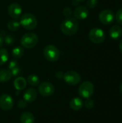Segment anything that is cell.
I'll use <instances>...</instances> for the list:
<instances>
[{
	"label": "cell",
	"instance_id": "21",
	"mask_svg": "<svg viewBox=\"0 0 122 123\" xmlns=\"http://www.w3.org/2000/svg\"><path fill=\"white\" fill-rule=\"evenodd\" d=\"M27 82L29 84V85L32 86H35L40 84V79L35 74H31L27 78Z\"/></svg>",
	"mask_w": 122,
	"mask_h": 123
},
{
	"label": "cell",
	"instance_id": "27",
	"mask_svg": "<svg viewBox=\"0 0 122 123\" xmlns=\"http://www.w3.org/2000/svg\"><path fill=\"white\" fill-rule=\"evenodd\" d=\"M84 105H85V107H86V108H88V109H91V108H93V107L94 106V102H93V101L92 100V99H87V100L85 102V103H84Z\"/></svg>",
	"mask_w": 122,
	"mask_h": 123
},
{
	"label": "cell",
	"instance_id": "18",
	"mask_svg": "<svg viewBox=\"0 0 122 123\" xmlns=\"http://www.w3.org/2000/svg\"><path fill=\"white\" fill-rule=\"evenodd\" d=\"M12 74L9 70L1 69L0 70V82H6L11 79Z\"/></svg>",
	"mask_w": 122,
	"mask_h": 123
},
{
	"label": "cell",
	"instance_id": "1",
	"mask_svg": "<svg viewBox=\"0 0 122 123\" xmlns=\"http://www.w3.org/2000/svg\"><path fill=\"white\" fill-rule=\"evenodd\" d=\"M79 28V23L76 18L68 17L64 19L60 25L63 33L66 35H73L77 32Z\"/></svg>",
	"mask_w": 122,
	"mask_h": 123
},
{
	"label": "cell",
	"instance_id": "8",
	"mask_svg": "<svg viewBox=\"0 0 122 123\" xmlns=\"http://www.w3.org/2000/svg\"><path fill=\"white\" fill-rule=\"evenodd\" d=\"M114 18H115L114 14L110 9L102 10L99 13V19L100 22L105 25H111L114 22Z\"/></svg>",
	"mask_w": 122,
	"mask_h": 123
},
{
	"label": "cell",
	"instance_id": "34",
	"mask_svg": "<svg viewBox=\"0 0 122 123\" xmlns=\"http://www.w3.org/2000/svg\"><path fill=\"white\" fill-rule=\"evenodd\" d=\"M121 92H122V85H121Z\"/></svg>",
	"mask_w": 122,
	"mask_h": 123
},
{
	"label": "cell",
	"instance_id": "31",
	"mask_svg": "<svg viewBox=\"0 0 122 123\" xmlns=\"http://www.w3.org/2000/svg\"><path fill=\"white\" fill-rule=\"evenodd\" d=\"M3 44H4V38H3L2 35H0V48L3 45Z\"/></svg>",
	"mask_w": 122,
	"mask_h": 123
},
{
	"label": "cell",
	"instance_id": "7",
	"mask_svg": "<svg viewBox=\"0 0 122 123\" xmlns=\"http://www.w3.org/2000/svg\"><path fill=\"white\" fill-rule=\"evenodd\" d=\"M63 79L65 83L70 86L77 85L78 84L81 82V78L79 74L74 71H67L63 75Z\"/></svg>",
	"mask_w": 122,
	"mask_h": 123
},
{
	"label": "cell",
	"instance_id": "5",
	"mask_svg": "<svg viewBox=\"0 0 122 123\" xmlns=\"http://www.w3.org/2000/svg\"><path fill=\"white\" fill-rule=\"evenodd\" d=\"M88 37L93 43L100 44L104 41L106 35L103 30L99 27H94L90 30L88 33Z\"/></svg>",
	"mask_w": 122,
	"mask_h": 123
},
{
	"label": "cell",
	"instance_id": "2",
	"mask_svg": "<svg viewBox=\"0 0 122 123\" xmlns=\"http://www.w3.org/2000/svg\"><path fill=\"white\" fill-rule=\"evenodd\" d=\"M20 25H22L26 30H33L37 27V20L35 15L31 13H25L20 17L19 21Z\"/></svg>",
	"mask_w": 122,
	"mask_h": 123
},
{
	"label": "cell",
	"instance_id": "12",
	"mask_svg": "<svg viewBox=\"0 0 122 123\" xmlns=\"http://www.w3.org/2000/svg\"><path fill=\"white\" fill-rule=\"evenodd\" d=\"M89 12L86 6H79L76 8L73 12L74 17L76 19H85L88 17Z\"/></svg>",
	"mask_w": 122,
	"mask_h": 123
},
{
	"label": "cell",
	"instance_id": "29",
	"mask_svg": "<svg viewBox=\"0 0 122 123\" xmlns=\"http://www.w3.org/2000/svg\"><path fill=\"white\" fill-rule=\"evenodd\" d=\"M17 65H18V63H17V61H15V60H12V61H10V63H9V71L10 70H12V68H15V67H17Z\"/></svg>",
	"mask_w": 122,
	"mask_h": 123
},
{
	"label": "cell",
	"instance_id": "11",
	"mask_svg": "<svg viewBox=\"0 0 122 123\" xmlns=\"http://www.w3.org/2000/svg\"><path fill=\"white\" fill-rule=\"evenodd\" d=\"M22 12V7L17 3H12L8 7L9 15L14 19H17L20 18Z\"/></svg>",
	"mask_w": 122,
	"mask_h": 123
},
{
	"label": "cell",
	"instance_id": "10",
	"mask_svg": "<svg viewBox=\"0 0 122 123\" xmlns=\"http://www.w3.org/2000/svg\"><path fill=\"white\" fill-rule=\"evenodd\" d=\"M14 105L13 99L9 94H2L0 97V107L5 110H10Z\"/></svg>",
	"mask_w": 122,
	"mask_h": 123
},
{
	"label": "cell",
	"instance_id": "17",
	"mask_svg": "<svg viewBox=\"0 0 122 123\" xmlns=\"http://www.w3.org/2000/svg\"><path fill=\"white\" fill-rule=\"evenodd\" d=\"M20 121L22 123H34L35 117L32 113L29 112H25L22 114L20 117Z\"/></svg>",
	"mask_w": 122,
	"mask_h": 123
},
{
	"label": "cell",
	"instance_id": "28",
	"mask_svg": "<svg viewBox=\"0 0 122 123\" xmlns=\"http://www.w3.org/2000/svg\"><path fill=\"white\" fill-rule=\"evenodd\" d=\"M72 13H73V12H72L71 9L69 8V7H67V8H65V9L63 10V14H64L67 18H68V17H70Z\"/></svg>",
	"mask_w": 122,
	"mask_h": 123
},
{
	"label": "cell",
	"instance_id": "24",
	"mask_svg": "<svg viewBox=\"0 0 122 123\" xmlns=\"http://www.w3.org/2000/svg\"><path fill=\"white\" fill-rule=\"evenodd\" d=\"M116 22L119 24V25H122V9H120L117 11L116 14Z\"/></svg>",
	"mask_w": 122,
	"mask_h": 123
},
{
	"label": "cell",
	"instance_id": "6",
	"mask_svg": "<svg viewBox=\"0 0 122 123\" xmlns=\"http://www.w3.org/2000/svg\"><path fill=\"white\" fill-rule=\"evenodd\" d=\"M94 92V86L91 81L83 82L78 89V94L81 97L85 99L90 98Z\"/></svg>",
	"mask_w": 122,
	"mask_h": 123
},
{
	"label": "cell",
	"instance_id": "25",
	"mask_svg": "<svg viewBox=\"0 0 122 123\" xmlns=\"http://www.w3.org/2000/svg\"><path fill=\"white\" fill-rule=\"evenodd\" d=\"M98 4V0H88L87 1V6L90 9H93Z\"/></svg>",
	"mask_w": 122,
	"mask_h": 123
},
{
	"label": "cell",
	"instance_id": "13",
	"mask_svg": "<svg viewBox=\"0 0 122 123\" xmlns=\"http://www.w3.org/2000/svg\"><path fill=\"white\" fill-rule=\"evenodd\" d=\"M37 97V92L35 89L30 88L27 89L23 95V99L25 100L27 102H32L35 101Z\"/></svg>",
	"mask_w": 122,
	"mask_h": 123
},
{
	"label": "cell",
	"instance_id": "14",
	"mask_svg": "<svg viewBox=\"0 0 122 123\" xmlns=\"http://www.w3.org/2000/svg\"><path fill=\"white\" fill-rule=\"evenodd\" d=\"M109 35L113 40H118L122 36V28L118 25H113L109 30Z\"/></svg>",
	"mask_w": 122,
	"mask_h": 123
},
{
	"label": "cell",
	"instance_id": "23",
	"mask_svg": "<svg viewBox=\"0 0 122 123\" xmlns=\"http://www.w3.org/2000/svg\"><path fill=\"white\" fill-rule=\"evenodd\" d=\"M3 38H4V43H5V44L9 45L13 44L14 42V37L12 36L9 34H5V35H4V37Z\"/></svg>",
	"mask_w": 122,
	"mask_h": 123
},
{
	"label": "cell",
	"instance_id": "4",
	"mask_svg": "<svg viewBox=\"0 0 122 123\" xmlns=\"http://www.w3.org/2000/svg\"><path fill=\"white\" fill-rule=\"evenodd\" d=\"M21 45L25 48H32L38 43V37L32 32L26 33L21 38Z\"/></svg>",
	"mask_w": 122,
	"mask_h": 123
},
{
	"label": "cell",
	"instance_id": "32",
	"mask_svg": "<svg viewBox=\"0 0 122 123\" xmlns=\"http://www.w3.org/2000/svg\"><path fill=\"white\" fill-rule=\"evenodd\" d=\"M119 49L122 53V40L120 41V43H119Z\"/></svg>",
	"mask_w": 122,
	"mask_h": 123
},
{
	"label": "cell",
	"instance_id": "19",
	"mask_svg": "<svg viewBox=\"0 0 122 123\" xmlns=\"http://www.w3.org/2000/svg\"><path fill=\"white\" fill-rule=\"evenodd\" d=\"M9 58L8 51L4 48L0 49V65H4L6 63Z\"/></svg>",
	"mask_w": 122,
	"mask_h": 123
},
{
	"label": "cell",
	"instance_id": "20",
	"mask_svg": "<svg viewBox=\"0 0 122 123\" xmlns=\"http://www.w3.org/2000/svg\"><path fill=\"white\" fill-rule=\"evenodd\" d=\"M12 56L15 58H21L23 54H24V50L22 47L20 46H17L13 48L12 52Z\"/></svg>",
	"mask_w": 122,
	"mask_h": 123
},
{
	"label": "cell",
	"instance_id": "9",
	"mask_svg": "<svg viewBox=\"0 0 122 123\" xmlns=\"http://www.w3.org/2000/svg\"><path fill=\"white\" fill-rule=\"evenodd\" d=\"M38 92L43 97H50L54 94L55 87L50 82H42L38 87Z\"/></svg>",
	"mask_w": 122,
	"mask_h": 123
},
{
	"label": "cell",
	"instance_id": "3",
	"mask_svg": "<svg viewBox=\"0 0 122 123\" xmlns=\"http://www.w3.org/2000/svg\"><path fill=\"white\" fill-rule=\"evenodd\" d=\"M45 58L50 62H55L60 58V50L52 45H48L43 50Z\"/></svg>",
	"mask_w": 122,
	"mask_h": 123
},
{
	"label": "cell",
	"instance_id": "15",
	"mask_svg": "<svg viewBox=\"0 0 122 123\" xmlns=\"http://www.w3.org/2000/svg\"><path fill=\"white\" fill-rule=\"evenodd\" d=\"M83 102L81 98L76 97L72 99L70 102V107L75 111L80 110L83 107Z\"/></svg>",
	"mask_w": 122,
	"mask_h": 123
},
{
	"label": "cell",
	"instance_id": "30",
	"mask_svg": "<svg viewBox=\"0 0 122 123\" xmlns=\"http://www.w3.org/2000/svg\"><path fill=\"white\" fill-rule=\"evenodd\" d=\"M27 105V102L24 99H20L18 102V107L19 108H21V109H23V108L26 107Z\"/></svg>",
	"mask_w": 122,
	"mask_h": 123
},
{
	"label": "cell",
	"instance_id": "22",
	"mask_svg": "<svg viewBox=\"0 0 122 123\" xmlns=\"http://www.w3.org/2000/svg\"><path fill=\"white\" fill-rule=\"evenodd\" d=\"M7 27H8V29L10 30V31H16L17 30L19 27H20V23L19 22L17 21V20H11L9 22L8 25H7Z\"/></svg>",
	"mask_w": 122,
	"mask_h": 123
},
{
	"label": "cell",
	"instance_id": "26",
	"mask_svg": "<svg viewBox=\"0 0 122 123\" xmlns=\"http://www.w3.org/2000/svg\"><path fill=\"white\" fill-rule=\"evenodd\" d=\"M10 72H11V74H12V76H18V75L21 73V68H20L19 67L17 66V67L12 68V70H10Z\"/></svg>",
	"mask_w": 122,
	"mask_h": 123
},
{
	"label": "cell",
	"instance_id": "16",
	"mask_svg": "<svg viewBox=\"0 0 122 123\" xmlns=\"http://www.w3.org/2000/svg\"><path fill=\"white\" fill-rule=\"evenodd\" d=\"M14 86L17 90H19V91L23 90L27 86V81L23 77H21V76L17 77L14 81Z\"/></svg>",
	"mask_w": 122,
	"mask_h": 123
},
{
	"label": "cell",
	"instance_id": "33",
	"mask_svg": "<svg viewBox=\"0 0 122 123\" xmlns=\"http://www.w3.org/2000/svg\"><path fill=\"white\" fill-rule=\"evenodd\" d=\"M76 1H83L85 0H76Z\"/></svg>",
	"mask_w": 122,
	"mask_h": 123
}]
</instances>
